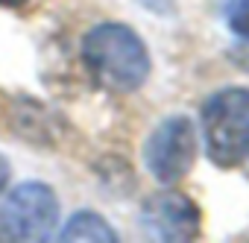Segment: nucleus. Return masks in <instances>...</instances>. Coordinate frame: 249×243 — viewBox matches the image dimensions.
<instances>
[{"mask_svg": "<svg viewBox=\"0 0 249 243\" xmlns=\"http://www.w3.org/2000/svg\"><path fill=\"white\" fill-rule=\"evenodd\" d=\"M82 65L88 76L111 94H132L150 76V53L144 38L117 21L91 27L82 38Z\"/></svg>", "mask_w": 249, "mask_h": 243, "instance_id": "f257e3e1", "label": "nucleus"}, {"mask_svg": "<svg viewBox=\"0 0 249 243\" xmlns=\"http://www.w3.org/2000/svg\"><path fill=\"white\" fill-rule=\"evenodd\" d=\"M202 138L217 167H237L249 156V88H220L202 103Z\"/></svg>", "mask_w": 249, "mask_h": 243, "instance_id": "f03ea898", "label": "nucleus"}, {"mask_svg": "<svg viewBox=\"0 0 249 243\" xmlns=\"http://www.w3.org/2000/svg\"><path fill=\"white\" fill-rule=\"evenodd\" d=\"M59 226V196L44 182L18 185L0 205V240L41 243Z\"/></svg>", "mask_w": 249, "mask_h": 243, "instance_id": "7ed1b4c3", "label": "nucleus"}, {"mask_svg": "<svg viewBox=\"0 0 249 243\" xmlns=\"http://www.w3.org/2000/svg\"><path fill=\"white\" fill-rule=\"evenodd\" d=\"M194 158H196V135L194 123L185 114L164 117L144 144V164L161 185L185 179L194 167Z\"/></svg>", "mask_w": 249, "mask_h": 243, "instance_id": "20e7f679", "label": "nucleus"}, {"mask_svg": "<svg viewBox=\"0 0 249 243\" xmlns=\"http://www.w3.org/2000/svg\"><path fill=\"white\" fill-rule=\"evenodd\" d=\"M141 228L147 237L161 243L196 240L202 228V214L196 202L179 191H159L141 208Z\"/></svg>", "mask_w": 249, "mask_h": 243, "instance_id": "39448f33", "label": "nucleus"}, {"mask_svg": "<svg viewBox=\"0 0 249 243\" xmlns=\"http://www.w3.org/2000/svg\"><path fill=\"white\" fill-rule=\"evenodd\" d=\"M59 240L65 243H79V240H97V243H114L117 234L114 228L94 211H79L68 220V226L62 228Z\"/></svg>", "mask_w": 249, "mask_h": 243, "instance_id": "423d86ee", "label": "nucleus"}, {"mask_svg": "<svg viewBox=\"0 0 249 243\" xmlns=\"http://www.w3.org/2000/svg\"><path fill=\"white\" fill-rule=\"evenodd\" d=\"M226 24L234 35L249 41V0H229L226 6Z\"/></svg>", "mask_w": 249, "mask_h": 243, "instance_id": "0eeeda50", "label": "nucleus"}, {"mask_svg": "<svg viewBox=\"0 0 249 243\" xmlns=\"http://www.w3.org/2000/svg\"><path fill=\"white\" fill-rule=\"evenodd\" d=\"M9 173H12V170H9V161H6L3 156H0V191L6 188V182H9Z\"/></svg>", "mask_w": 249, "mask_h": 243, "instance_id": "6e6552de", "label": "nucleus"}, {"mask_svg": "<svg viewBox=\"0 0 249 243\" xmlns=\"http://www.w3.org/2000/svg\"><path fill=\"white\" fill-rule=\"evenodd\" d=\"M30 0H0V6H6V9H18V6H27Z\"/></svg>", "mask_w": 249, "mask_h": 243, "instance_id": "1a4fd4ad", "label": "nucleus"}]
</instances>
